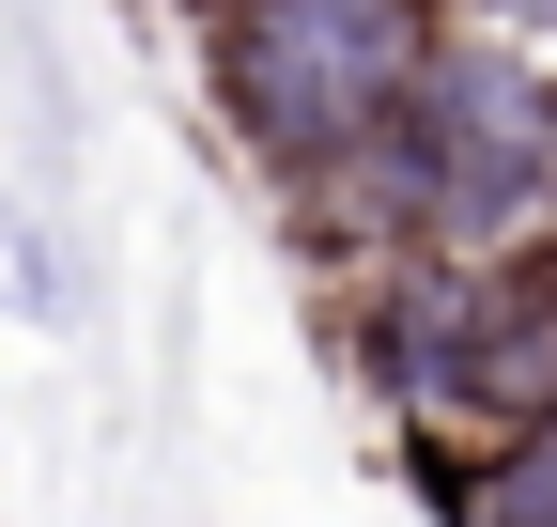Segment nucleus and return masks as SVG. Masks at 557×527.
<instances>
[{
	"label": "nucleus",
	"instance_id": "nucleus-3",
	"mask_svg": "<svg viewBox=\"0 0 557 527\" xmlns=\"http://www.w3.org/2000/svg\"><path fill=\"white\" fill-rule=\"evenodd\" d=\"M94 280H78V248H62L32 203H0V326H78Z\"/></svg>",
	"mask_w": 557,
	"mask_h": 527
},
{
	"label": "nucleus",
	"instance_id": "nucleus-2",
	"mask_svg": "<svg viewBox=\"0 0 557 527\" xmlns=\"http://www.w3.org/2000/svg\"><path fill=\"white\" fill-rule=\"evenodd\" d=\"M201 16V94H218V140L295 203L341 156L403 109V78L434 62V32L465 0H186Z\"/></svg>",
	"mask_w": 557,
	"mask_h": 527
},
{
	"label": "nucleus",
	"instance_id": "nucleus-4",
	"mask_svg": "<svg viewBox=\"0 0 557 527\" xmlns=\"http://www.w3.org/2000/svg\"><path fill=\"white\" fill-rule=\"evenodd\" d=\"M465 16H480V32H511V47H542V62H557V0H465Z\"/></svg>",
	"mask_w": 557,
	"mask_h": 527
},
{
	"label": "nucleus",
	"instance_id": "nucleus-1",
	"mask_svg": "<svg viewBox=\"0 0 557 527\" xmlns=\"http://www.w3.org/2000/svg\"><path fill=\"white\" fill-rule=\"evenodd\" d=\"M557 218V62L449 16L434 62L403 78V109L372 124L325 186H295V233L325 264H387V248H511Z\"/></svg>",
	"mask_w": 557,
	"mask_h": 527
}]
</instances>
